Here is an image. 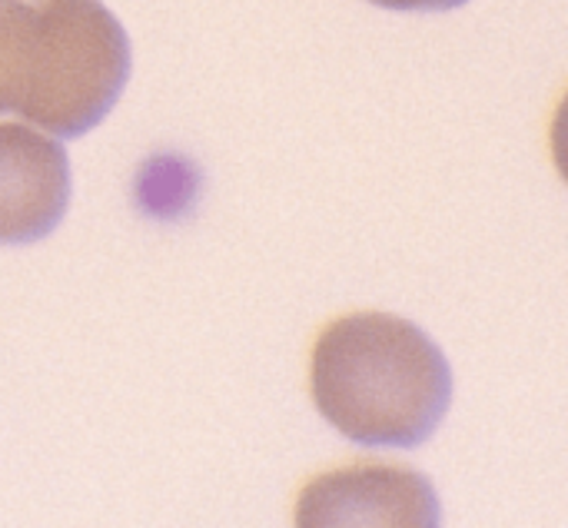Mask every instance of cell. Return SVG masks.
Here are the masks:
<instances>
[{"mask_svg":"<svg viewBox=\"0 0 568 528\" xmlns=\"http://www.w3.org/2000/svg\"><path fill=\"white\" fill-rule=\"evenodd\" d=\"M443 506L433 483L409 466L356 463L316 476L296 499L306 528H433Z\"/></svg>","mask_w":568,"mask_h":528,"instance_id":"obj_3","label":"cell"},{"mask_svg":"<svg viewBox=\"0 0 568 528\" xmlns=\"http://www.w3.org/2000/svg\"><path fill=\"white\" fill-rule=\"evenodd\" d=\"M40 10L33 0H0V113H20L37 73Z\"/></svg>","mask_w":568,"mask_h":528,"instance_id":"obj_5","label":"cell"},{"mask_svg":"<svg viewBox=\"0 0 568 528\" xmlns=\"http://www.w3.org/2000/svg\"><path fill=\"white\" fill-rule=\"evenodd\" d=\"M70 210V156L27 123H0V246L47 240Z\"/></svg>","mask_w":568,"mask_h":528,"instance_id":"obj_4","label":"cell"},{"mask_svg":"<svg viewBox=\"0 0 568 528\" xmlns=\"http://www.w3.org/2000/svg\"><path fill=\"white\" fill-rule=\"evenodd\" d=\"M33 3L40 10V50L20 116L73 140L116 106L133 67L130 37L100 0Z\"/></svg>","mask_w":568,"mask_h":528,"instance_id":"obj_2","label":"cell"},{"mask_svg":"<svg viewBox=\"0 0 568 528\" xmlns=\"http://www.w3.org/2000/svg\"><path fill=\"white\" fill-rule=\"evenodd\" d=\"M376 7H386V10H456L469 0H369Z\"/></svg>","mask_w":568,"mask_h":528,"instance_id":"obj_6","label":"cell"},{"mask_svg":"<svg viewBox=\"0 0 568 528\" xmlns=\"http://www.w3.org/2000/svg\"><path fill=\"white\" fill-rule=\"evenodd\" d=\"M310 389L320 416L349 443L416 449L453 406V366L416 323L363 309L323 326Z\"/></svg>","mask_w":568,"mask_h":528,"instance_id":"obj_1","label":"cell"}]
</instances>
